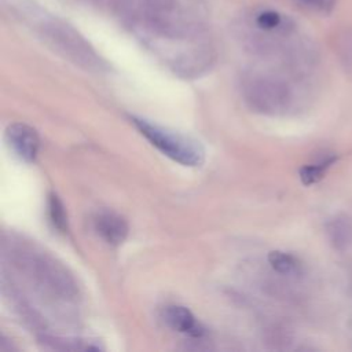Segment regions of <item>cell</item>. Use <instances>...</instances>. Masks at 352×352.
Here are the masks:
<instances>
[{
    "label": "cell",
    "instance_id": "2",
    "mask_svg": "<svg viewBox=\"0 0 352 352\" xmlns=\"http://www.w3.org/2000/svg\"><path fill=\"white\" fill-rule=\"evenodd\" d=\"M129 120L151 146L172 161L190 168L204 164L205 150L194 138L142 117L131 116Z\"/></svg>",
    "mask_w": 352,
    "mask_h": 352
},
{
    "label": "cell",
    "instance_id": "3",
    "mask_svg": "<svg viewBox=\"0 0 352 352\" xmlns=\"http://www.w3.org/2000/svg\"><path fill=\"white\" fill-rule=\"evenodd\" d=\"M241 92L252 110L271 116L285 113L293 99L283 80L258 72H249L242 77Z\"/></svg>",
    "mask_w": 352,
    "mask_h": 352
},
{
    "label": "cell",
    "instance_id": "13",
    "mask_svg": "<svg viewBox=\"0 0 352 352\" xmlns=\"http://www.w3.org/2000/svg\"><path fill=\"white\" fill-rule=\"evenodd\" d=\"M327 232L330 235L331 242L337 246L341 248V245H345L346 241L349 239V227L348 224L341 220V219H336L333 220L329 227H327Z\"/></svg>",
    "mask_w": 352,
    "mask_h": 352
},
{
    "label": "cell",
    "instance_id": "7",
    "mask_svg": "<svg viewBox=\"0 0 352 352\" xmlns=\"http://www.w3.org/2000/svg\"><path fill=\"white\" fill-rule=\"evenodd\" d=\"M162 319L168 327L191 338H201L205 334V329L187 307L168 305L162 311Z\"/></svg>",
    "mask_w": 352,
    "mask_h": 352
},
{
    "label": "cell",
    "instance_id": "5",
    "mask_svg": "<svg viewBox=\"0 0 352 352\" xmlns=\"http://www.w3.org/2000/svg\"><path fill=\"white\" fill-rule=\"evenodd\" d=\"M6 140L11 151L25 164H32L38 153L40 139L34 128L23 122L10 124L6 129Z\"/></svg>",
    "mask_w": 352,
    "mask_h": 352
},
{
    "label": "cell",
    "instance_id": "6",
    "mask_svg": "<svg viewBox=\"0 0 352 352\" xmlns=\"http://www.w3.org/2000/svg\"><path fill=\"white\" fill-rule=\"evenodd\" d=\"M92 226L96 235L110 246L121 245L128 236L126 220L113 210H99L92 217Z\"/></svg>",
    "mask_w": 352,
    "mask_h": 352
},
{
    "label": "cell",
    "instance_id": "4",
    "mask_svg": "<svg viewBox=\"0 0 352 352\" xmlns=\"http://www.w3.org/2000/svg\"><path fill=\"white\" fill-rule=\"evenodd\" d=\"M40 30L43 37L56 51L73 60L76 65L95 72H102L104 69L106 65L89 43L67 23L59 19H50L43 22Z\"/></svg>",
    "mask_w": 352,
    "mask_h": 352
},
{
    "label": "cell",
    "instance_id": "10",
    "mask_svg": "<svg viewBox=\"0 0 352 352\" xmlns=\"http://www.w3.org/2000/svg\"><path fill=\"white\" fill-rule=\"evenodd\" d=\"M270 267L279 275H296L300 271V261L290 253L282 250H271L267 254Z\"/></svg>",
    "mask_w": 352,
    "mask_h": 352
},
{
    "label": "cell",
    "instance_id": "12",
    "mask_svg": "<svg viewBox=\"0 0 352 352\" xmlns=\"http://www.w3.org/2000/svg\"><path fill=\"white\" fill-rule=\"evenodd\" d=\"M337 161L336 155H329L326 158H323L322 161L316 162V164H309V165H304L300 168V179L302 182V184L305 186H311L318 183L319 180L323 179V176L326 175L327 169Z\"/></svg>",
    "mask_w": 352,
    "mask_h": 352
},
{
    "label": "cell",
    "instance_id": "14",
    "mask_svg": "<svg viewBox=\"0 0 352 352\" xmlns=\"http://www.w3.org/2000/svg\"><path fill=\"white\" fill-rule=\"evenodd\" d=\"M298 4L322 14H329L334 10L338 0H296Z\"/></svg>",
    "mask_w": 352,
    "mask_h": 352
},
{
    "label": "cell",
    "instance_id": "1",
    "mask_svg": "<svg viewBox=\"0 0 352 352\" xmlns=\"http://www.w3.org/2000/svg\"><path fill=\"white\" fill-rule=\"evenodd\" d=\"M3 250L12 267L40 293L60 301H72L77 297V285L72 274L48 253L14 238L3 242Z\"/></svg>",
    "mask_w": 352,
    "mask_h": 352
},
{
    "label": "cell",
    "instance_id": "9",
    "mask_svg": "<svg viewBox=\"0 0 352 352\" xmlns=\"http://www.w3.org/2000/svg\"><path fill=\"white\" fill-rule=\"evenodd\" d=\"M40 341L44 344V346L50 349H58V351H98L100 346L89 340L82 338H72V337H59V336H43Z\"/></svg>",
    "mask_w": 352,
    "mask_h": 352
},
{
    "label": "cell",
    "instance_id": "11",
    "mask_svg": "<svg viewBox=\"0 0 352 352\" xmlns=\"http://www.w3.org/2000/svg\"><path fill=\"white\" fill-rule=\"evenodd\" d=\"M47 216L54 230L60 234L67 232V213L63 202L55 192H50L47 198Z\"/></svg>",
    "mask_w": 352,
    "mask_h": 352
},
{
    "label": "cell",
    "instance_id": "8",
    "mask_svg": "<svg viewBox=\"0 0 352 352\" xmlns=\"http://www.w3.org/2000/svg\"><path fill=\"white\" fill-rule=\"evenodd\" d=\"M254 25L261 32L278 34H289L296 26L293 19L275 10H263L257 12L254 16Z\"/></svg>",
    "mask_w": 352,
    "mask_h": 352
}]
</instances>
